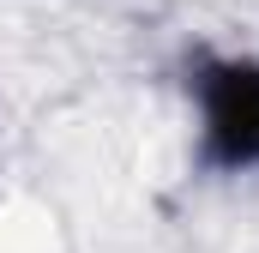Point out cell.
<instances>
[{
	"label": "cell",
	"mask_w": 259,
	"mask_h": 253,
	"mask_svg": "<svg viewBox=\"0 0 259 253\" xmlns=\"http://www.w3.org/2000/svg\"><path fill=\"white\" fill-rule=\"evenodd\" d=\"M193 163L205 175H259V55H199L187 66Z\"/></svg>",
	"instance_id": "obj_1"
}]
</instances>
